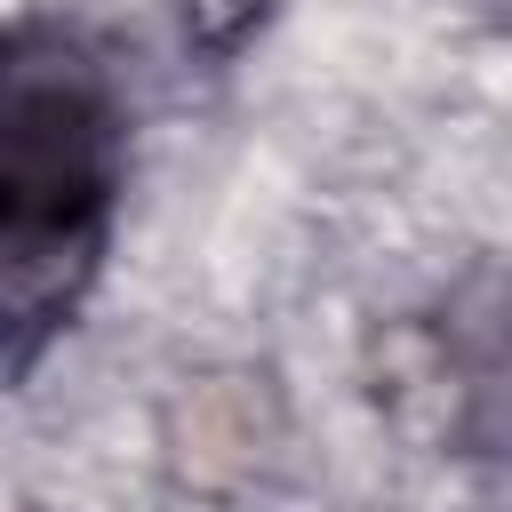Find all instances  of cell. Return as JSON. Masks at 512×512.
<instances>
[{
    "label": "cell",
    "mask_w": 512,
    "mask_h": 512,
    "mask_svg": "<svg viewBox=\"0 0 512 512\" xmlns=\"http://www.w3.org/2000/svg\"><path fill=\"white\" fill-rule=\"evenodd\" d=\"M120 104L104 64L56 32H0V352L48 344L88 296L120 208Z\"/></svg>",
    "instance_id": "6da1fadb"
},
{
    "label": "cell",
    "mask_w": 512,
    "mask_h": 512,
    "mask_svg": "<svg viewBox=\"0 0 512 512\" xmlns=\"http://www.w3.org/2000/svg\"><path fill=\"white\" fill-rule=\"evenodd\" d=\"M272 16V0H176V24H184V48L224 64L256 40V24Z\"/></svg>",
    "instance_id": "7a4b0ae2"
}]
</instances>
